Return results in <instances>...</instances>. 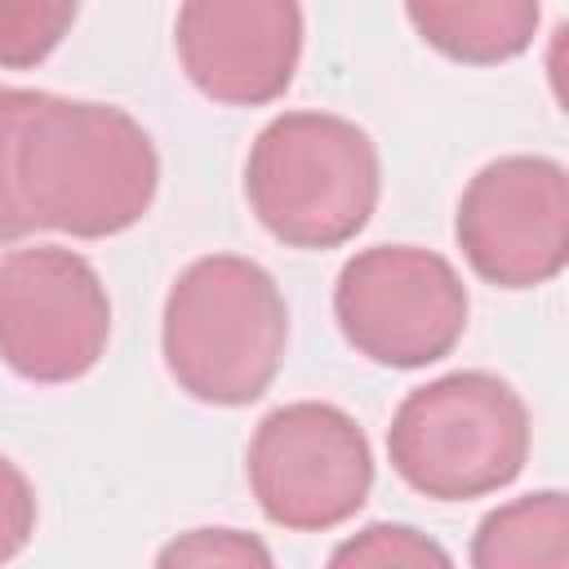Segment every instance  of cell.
Instances as JSON below:
<instances>
[{
  "mask_svg": "<svg viewBox=\"0 0 569 569\" xmlns=\"http://www.w3.org/2000/svg\"><path fill=\"white\" fill-rule=\"evenodd\" d=\"M467 307L458 267L418 244H369L342 262L333 284L342 338L387 369L445 360L467 329Z\"/></svg>",
  "mask_w": 569,
  "mask_h": 569,
  "instance_id": "5b68a950",
  "label": "cell"
},
{
  "mask_svg": "<svg viewBox=\"0 0 569 569\" xmlns=\"http://www.w3.org/2000/svg\"><path fill=\"white\" fill-rule=\"evenodd\" d=\"M244 471L262 516L293 533L351 520L373 489L369 436L347 409L325 400L271 409L253 427Z\"/></svg>",
  "mask_w": 569,
  "mask_h": 569,
  "instance_id": "8992f818",
  "label": "cell"
},
{
  "mask_svg": "<svg viewBox=\"0 0 569 569\" xmlns=\"http://www.w3.org/2000/svg\"><path fill=\"white\" fill-rule=\"evenodd\" d=\"M325 569H453V556L413 525H365L342 538Z\"/></svg>",
  "mask_w": 569,
  "mask_h": 569,
  "instance_id": "7c38bea8",
  "label": "cell"
},
{
  "mask_svg": "<svg viewBox=\"0 0 569 569\" xmlns=\"http://www.w3.org/2000/svg\"><path fill=\"white\" fill-rule=\"evenodd\" d=\"M36 533V489L18 462L0 453V565L27 551Z\"/></svg>",
  "mask_w": 569,
  "mask_h": 569,
  "instance_id": "2e32d148",
  "label": "cell"
},
{
  "mask_svg": "<svg viewBox=\"0 0 569 569\" xmlns=\"http://www.w3.org/2000/svg\"><path fill=\"white\" fill-rule=\"evenodd\" d=\"M173 44L204 98L262 107L293 84L302 9L293 0H187L173 18Z\"/></svg>",
  "mask_w": 569,
  "mask_h": 569,
  "instance_id": "9c48e42d",
  "label": "cell"
},
{
  "mask_svg": "<svg viewBox=\"0 0 569 569\" xmlns=\"http://www.w3.org/2000/svg\"><path fill=\"white\" fill-rule=\"evenodd\" d=\"M151 569H276V560L258 533L204 525L169 538Z\"/></svg>",
  "mask_w": 569,
  "mask_h": 569,
  "instance_id": "5bb4252c",
  "label": "cell"
},
{
  "mask_svg": "<svg viewBox=\"0 0 569 569\" xmlns=\"http://www.w3.org/2000/svg\"><path fill=\"white\" fill-rule=\"evenodd\" d=\"M471 569H569V498L538 489L493 507L476 525Z\"/></svg>",
  "mask_w": 569,
  "mask_h": 569,
  "instance_id": "8fae6325",
  "label": "cell"
},
{
  "mask_svg": "<svg viewBox=\"0 0 569 569\" xmlns=\"http://www.w3.org/2000/svg\"><path fill=\"white\" fill-rule=\"evenodd\" d=\"M76 22V4L58 0V4H44V0H0V67H36L44 62L62 36L71 31Z\"/></svg>",
  "mask_w": 569,
  "mask_h": 569,
  "instance_id": "4fadbf2b",
  "label": "cell"
},
{
  "mask_svg": "<svg viewBox=\"0 0 569 569\" xmlns=\"http://www.w3.org/2000/svg\"><path fill=\"white\" fill-rule=\"evenodd\" d=\"M382 164L373 138L333 111H284L249 147L244 196L289 249H338L378 209Z\"/></svg>",
  "mask_w": 569,
  "mask_h": 569,
  "instance_id": "3957f363",
  "label": "cell"
},
{
  "mask_svg": "<svg viewBox=\"0 0 569 569\" xmlns=\"http://www.w3.org/2000/svg\"><path fill=\"white\" fill-rule=\"evenodd\" d=\"M36 102H40V89H0V244H13L36 231L18 191V147Z\"/></svg>",
  "mask_w": 569,
  "mask_h": 569,
  "instance_id": "9a60e30c",
  "label": "cell"
},
{
  "mask_svg": "<svg viewBox=\"0 0 569 569\" xmlns=\"http://www.w3.org/2000/svg\"><path fill=\"white\" fill-rule=\"evenodd\" d=\"M289 307L271 271L240 253L196 258L164 298L160 351L169 378L204 405H253L280 373Z\"/></svg>",
  "mask_w": 569,
  "mask_h": 569,
  "instance_id": "7a4b0ae2",
  "label": "cell"
},
{
  "mask_svg": "<svg viewBox=\"0 0 569 569\" xmlns=\"http://www.w3.org/2000/svg\"><path fill=\"white\" fill-rule=\"evenodd\" d=\"M529 440L525 400L485 369H458L413 387L387 427L396 476L436 502L498 493L525 471Z\"/></svg>",
  "mask_w": 569,
  "mask_h": 569,
  "instance_id": "277c9868",
  "label": "cell"
},
{
  "mask_svg": "<svg viewBox=\"0 0 569 569\" xmlns=\"http://www.w3.org/2000/svg\"><path fill=\"white\" fill-rule=\"evenodd\" d=\"M453 236L498 289H538L569 262V173L551 156H498L462 187Z\"/></svg>",
  "mask_w": 569,
  "mask_h": 569,
  "instance_id": "ba28073f",
  "label": "cell"
},
{
  "mask_svg": "<svg viewBox=\"0 0 569 569\" xmlns=\"http://www.w3.org/2000/svg\"><path fill=\"white\" fill-rule=\"evenodd\" d=\"M405 18L445 58L493 67L533 44L542 9L533 0H409Z\"/></svg>",
  "mask_w": 569,
  "mask_h": 569,
  "instance_id": "30bf717a",
  "label": "cell"
},
{
  "mask_svg": "<svg viewBox=\"0 0 569 569\" xmlns=\"http://www.w3.org/2000/svg\"><path fill=\"white\" fill-rule=\"evenodd\" d=\"M156 187V142L124 107L40 93L18 147V191L36 231L120 236L142 222Z\"/></svg>",
  "mask_w": 569,
  "mask_h": 569,
  "instance_id": "6da1fadb",
  "label": "cell"
},
{
  "mask_svg": "<svg viewBox=\"0 0 569 569\" xmlns=\"http://www.w3.org/2000/svg\"><path fill=\"white\" fill-rule=\"evenodd\" d=\"M111 338V298L98 267L62 244L0 258V360L27 382L84 378Z\"/></svg>",
  "mask_w": 569,
  "mask_h": 569,
  "instance_id": "52a82bcc",
  "label": "cell"
}]
</instances>
